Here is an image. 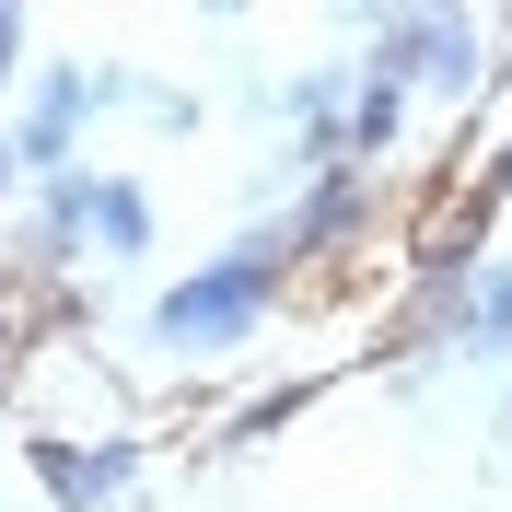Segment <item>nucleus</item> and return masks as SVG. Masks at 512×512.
Returning a JSON list of instances; mask_svg holds the SVG:
<instances>
[{"label":"nucleus","mask_w":512,"mask_h":512,"mask_svg":"<svg viewBox=\"0 0 512 512\" xmlns=\"http://www.w3.org/2000/svg\"><path fill=\"white\" fill-rule=\"evenodd\" d=\"M152 245H163V210H152V187H140V175H105V163H94V256L140 268Z\"/></svg>","instance_id":"6"},{"label":"nucleus","mask_w":512,"mask_h":512,"mask_svg":"<svg viewBox=\"0 0 512 512\" xmlns=\"http://www.w3.org/2000/svg\"><path fill=\"white\" fill-rule=\"evenodd\" d=\"M198 12H210V24H233V12H245V0H198Z\"/></svg>","instance_id":"12"},{"label":"nucleus","mask_w":512,"mask_h":512,"mask_svg":"<svg viewBox=\"0 0 512 512\" xmlns=\"http://www.w3.org/2000/svg\"><path fill=\"white\" fill-rule=\"evenodd\" d=\"M373 70H396L408 94L431 105H466L489 82V35L466 0H384V24H373Z\"/></svg>","instance_id":"2"},{"label":"nucleus","mask_w":512,"mask_h":512,"mask_svg":"<svg viewBox=\"0 0 512 512\" xmlns=\"http://www.w3.org/2000/svg\"><path fill=\"white\" fill-rule=\"evenodd\" d=\"M396 128H408V82L373 70V59H350V117H338L350 163H384V152H396Z\"/></svg>","instance_id":"7"},{"label":"nucleus","mask_w":512,"mask_h":512,"mask_svg":"<svg viewBox=\"0 0 512 512\" xmlns=\"http://www.w3.org/2000/svg\"><path fill=\"white\" fill-rule=\"evenodd\" d=\"M24 268H70V256H94V163H59V175H24Z\"/></svg>","instance_id":"4"},{"label":"nucleus","mask_w":512,"mask_h":512,"mask_svg":"<svg viewBox=\"0 0 512 512\" xmlns=\"http://www.w3.org/2000/svg\"><path fill=\"white\" fill-rule=\"evenodd\" d=\"M280 280H291V222H256V233H233L222 256H198L175 291H152L140 338H152L163 361H233V350L268 338Z\"/></svg>","instance_id":"1"},{"label":"nucleus","mask_w":512,"mask_h":512,"mask_svg":"<svg viewBox=\"0 0 512 512\" xmlns=\"http://www.w3.org/2000/svg\"><path fill=\"white\" fill-rule=\"evenodd\" d=\"M35 489L59 512H117L128 489H140V431H105V443H70V431H35L24 443Z\"/></svg>","instance_id":"3"},{"label":"nucleus","mask_w":512,"mask_h":512,"mask_svg":"<svg viewBox=\"0 0 512 512\" xmlns=\"http://www.w3.org/2000/svg\"><path fill=\"white\" fill-rule=\"evenodd\" d=\"M12 198H24V163H12V128H0V222H12Z\"/></svg>","instance_id":"11"},{"label":"nucleus","mask_w":512,"mask_h":512,"mask_svg":"<svg viewBox=\"0 0 512 512\" xmlns=\"http://www.w3.org/2000/svg\"><path fill=\"white\" fill-rule=\"evenodd\" d=\"M466 361H512V256H478L466 268V326H454Z\"/></svg>","instance_id":"8"},{"label":"nucleus","mask_w":512,"mask_h":512,"mask_svg":"<svg viewBox=\"0 0 512 512\" xmlns=\"http://www.w3.org/2000/svg\"><path fill=\"white\" fill-rule=\"evenodd\" d=\"M24 82V0H0V94Z\"/></svg>","instance_id":"10"},{"label":"nucleus","mask_w":512,"mask_h":512,"mask_svg":"<svg viewBox=\"0 0 512 512\" xmlns=\"http://www.w3.org/2000/svg\"><path fill=\"white\" fill-rule=\"evenodd\" d=\"M128 105H140V117H152V128H198V94H175V82H140V94H128Z\"/></svg>","instance_id":"9"},{"label":"nucleus","mask_w":512,"mask_h":512,"mask_svg":"<svg viewBox=\"0 0 512 512\" xmlns=\"http://www.w3.org/2000/svg\"><path fill=\"white\" fill-rule=\"evenodd\" d=\"M280 222H291V256H338L361 222H373V163H315Z\"/></svg>","instance_id":"5"}]
</instances>
